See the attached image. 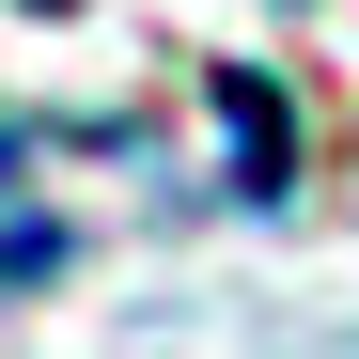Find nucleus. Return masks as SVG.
Masks as SVG:
<instances>
[{"mask_svg": "<svg viewBox=\"0 0 359 359\" xmlns=\"http://www.w3.org/2000/svg\"><path fill=\"white\" fill-rule=\"evenodd\" d=\"M47 266H63V234H47V219H16V234H0V281H47Z\"/></svg>", "mask_w": 359, "mask_h": 359, "instance_id": "nucleus-2", "label": "nucleus"}, {"mask_svg": "<svg viewBox=\"0 0 359 359\" xmlns=\"http://www.w3.org/2000/svg\"><path fill=\"white\" fill-rule=\"evenodd\" d=\"M203 94H219V141H234V203H281V188H297V109H281L250 63H219Z\"/></svg>", "mask_w": 359, "mask_h": 359, "instance_id": "nucleus-1", "label": "nucleus"}, {"mask_svg": "<svg viewBox=\"0 0 359 359\" xmlns=\"http://www.w3.org/2000/svg\"><path fill=\"white\" fill-rule=\"evenodd\" d=\"M47 16H63V0H47Z\"/></svg>", "mask_w": 359, "mask_h": 359, "instance_id": "nucleus-3", "label": "nucleus"}]
</instances>
